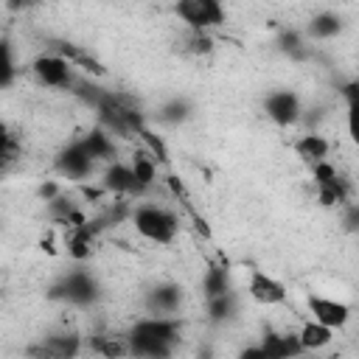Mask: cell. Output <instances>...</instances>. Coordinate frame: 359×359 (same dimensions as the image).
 <instances>
[{"label":"cell","instance_id":"obj_1","mask_svg":"<svg viewBox=\"0 0 359 359\" xmlns=\"http://www.w3.org/2000/svg\"><path fill=\"white\" fill-rule=\"evenodd\" d=\"M132 224H135V230L143 238H149L154 244H171L174 236H177V227H180L177 216L171 210L160 208V205H140V208H135L132 210Z\"/></svg>","mask_w":359,"mask_h":359},{"label":"cell","instance_id":"obj_2","mask_svg":"<svg viewBox=\"0 0 359 359\" xmlns=\"http://www.w3.org/2000/svg\"><path fill=\"white\" fill-rule=\"evenodd\" d=\"M174 11L191 31H205L224 22V8L219 0H177Z\"/></svg>","mask_w":359,"mask_h":359},{"label":"cell","instance_id":"obj_3","mask_svg":"<svg viewBox=\"0 0 359 359\" xmlns=\"http://www.w3.org/2000/svg\"><path fill=\"white\" fill-rule=\"evenodd\" d=\"M34 76L48 84V87H70L73 84V65L62 56V53H50V56H36L34 59Z\"/></svg>","mask_w":359,"mask_h":359},{"label":"cell","instance_id":"obj_4","mask_svg":"<svg viewBox=\"0 0 359 359\" xmlns=\"http://www.w3.org/2000/svg\"><path fill=\"white\" fill-rule=\"evenodd\" d=\"M129 337L151 339V342H163V345H171L174 348V342L180 337V323L174 317H157V314H151V317L135 323Z\"/></svg>","mask_w":359,"mask_h":359},{"label":"cell","instance_id":"obj_5","mask_svg":"<svg viewBox=\"0 0 359 359\" xmlns=\"http://www.w3.org/2000/svg\"><path fill=\"white\" fill-rule=\"evenodd\" d=\"M247 292H250V297H252L255 303H261V306H280V303L286 300V294H289L280 280L269 278V275L261 272V269H252V272H250V286H247Z\"/></svg>","mask_w":359,"mask_h":359},{"label":"cell","instance_id":"obj_6","mask_svg":"<svg viewBox=\"0 0 359 359\" xmlns=\"http://www.w3.org/2000/svg\"><path fill=\"white\" fill-rule=\"evenodd\" d=\"M93 157H90V151L81 146V140L79 143H73L70 149H65L62 154H59V160H56V168L65 174V177H70V180H84L90 171H93Z\"/></svg>","mask_w":359,"mask_h":359},{"label":"cell","instance_id":"obj_7","mask_svg":"<svg viewBox=\"0 0 359 359\" xmlns=\"http://www.w3.org/2000/svg\"><path fill=\"white\" fill-rule=\"evenodd\" d=\"M266 112L278 126H292L300 115V101L292 90H278L266 98Z\"/></svg>","mask_w":359,"mask_h":359},{"label":"cell","instance_id":"obj_8","mask_svg":"<svg viewBox=\"0 0 359 359\" xmlns=\"http://www.w3.org/2000/svg\"><path fill=\"white\" fill-rule=\"evenodd\" d=\"M309 309H311L314 320H320V323L328 325V328H345V323L351 320L348 306H345V303H337V300H328V297L311 294V297H309Z\"/></svg>","mask_w":359,"mask_h":359},{"label":"cell","instance_id":"obj_9","mask_svg":"<svg viewBox=\"0 0 359 359\" xmlns=\"http://www.w3.org/2000/svg\"><path fill=\"white\" fill-rule=\"evenodd\" d=\"M104 188L112 191V194H121V196H135V194H143L146 188L135 180V171L132 165H121V163H112L104 174Z\"/></svg>","mask_w":359,"mask_h":359},{"label":"cell","instance_id":"obj_10","mask_svg":"<svg viewBox=\"0 0 359 359\" xmlns=\"http://www.w3.org/2000/svg\"><path fill=\"white\" fill-rule=\"evenodd\" d=\"M146 306H149V311L157 314V317H171V314L180 309V289L171 286V283L154 286V289L149 292V297H146Z\"/></svg>","mask_w":359,"mask_h":359},{"label":"cell","instance_id":"obj_11","mask_svg":"<svg viewBox=\"0 0 359 359\" xmlns=\"http://www.w3.org/2000/svg\"><path fill=\"white\" fill-rule=\"evenodd\" d=\"M261 348H264V356H292V353L303 351V342H300V334H275V331H269L261 339Z\"/></svg>","mask_w":359,"mask_h":359},{"label":"cell","instance_id":"obj_12","mask_svg":"<svg viewBox=\"0 0 359 359\" xmlns=\"http://www.w3.org/2000/svg\"><path fill=\"white\" fill-rule=\"evenodd\" d=\"M328 149H331V143H328L323 135H314V132H309V135H303L300 140H294V151H297L303 160H309V163L325 160Z\"/></svg>","mask_w":359,"mask_h":359},{"label":"cell","instance_id":"obj_13","mask_svg":"<svg viewBox=\"0 0 359 359\" xmlns=\"http://www.w3.org/2000/svg\"><path fill=\"white\" fill-rule=\"evenodd\" d=\"M62 289H65V297L73 300V303H90L95 297V286H93L90 275H84V272L67 275V280H65Z\"/></svg>","mask_w":359,"mask_h":359},{"label":"cell","instance_id":"obj_14","mask_svg":"<svg viewBox=\"0 0 359 359\" xmlns=\"http://www.w3.org/2000/svg\"><path fill=\"white\" fill-rule=\"evenodd\" d=\"M334 339V328L323 325L320 320H311L300 328V342H303V351H320L325 348L328 342Z\"/></svg>","mask_w":359,"mask_h":359},{"label":"cell","instance_id":"obj_15","mask_svg":"<svg viewBox=\"0 0 359 359\" xmlns=\"http://www.w3.org/2000/svg\"><path fill=\"white\" fill-rule=\"evenodd\" d=\"M31 353H42V356H76L79 353V337H73V334L48 337L39 348H31Z\"/></svg>","mask_w":359,"mask_h":359},{"label":"cell","instance_id":"obj_16","mask_svg":"<svg viewBox=\"0 0 359 359\" xmlns=\"http://www.w3.org/2000/svg\"><path fill=\"white\" fill-rule=\"evenodd\" d=\"M339 28H342V22H339V17H337L334 11H320V14H314V17H311V22L306 25L309 36H314V39L337 36V34H339Z\"/></svg>","mask_w":359,"mask_h":359},{"label":"cell","instance_id":"obj_17","mask_svg":"<svg viewBox=\"0 0 359 359\" xmlns=\"http://www.w3.org/2000/svg\"><path fill=\"white\" fill-rule=\"evenodd\" d=\"M342 95L348 101V135L353 143H359V81H348Z\"/></svg>","mask_w":359,"mask_h":359},{"label":"cell","instance_id":"obj_18","mask_svg":"<svg viewBox=\"0 0 359 359\" xmlns=\"http://www.w3.org/2000/svg\"><path fill=\"white\" fill-rule=\"evenodd\" d=\"M81 146L90 151L93 160H109V157H115V151H112V140H109V135L101 132V129H93V132L81 140Z\"/></svg>","mask_w":359,"mask_h":359},{"label":"cell","instance_id":"obj_19","mask_svg":"<svg viewBox=\"0 0 359 359\" xmlns=\"http://www.w3.org/2000/svg\"><path fill=\"white\" fill-rule=\"evenodd\" d=\"M132 171H135V180H137L143 188H151L154 180H157V163H154L151 154H146V151H135V157H132Z\"/></svg>","mask_w":359,"mask_h":359},{"label":"cell","instance_id":"obj_20","mask_svg":"<svg viewBox=\"0 0 359 359\" xmlns=\"http://www.w3.org/2000/svg\"><path fill=\"white\" fill-rule=\"evenodd\" d=\"M137 135H140V140L146 143L149 154H151V157H157V160H160V163L165 165V163H168V149H165L163 137H160V135H154V132H151V129H149L146 123H143V126L137 129Z\"/></svg>","mask_w":359,"mask_h":359},{"label":"cell","instance_id":"obj_21","mask_svg":"<svg viewBox=\"0 0 359 359\" xmlns=\"http://www.w3.org/2000/svg\"><path fill=\"white\" fill-rule=\"evenodd\" d=\"M230 311H233V297H230V292L208 297V314H210V320H213V323L227 320V317H230Z\"/></svg>","mask_w":359,"mask_h":359},{"label":"cell","instance_id":"obj_22","mask_svg":"<svg viewBox=\"0 0 359 359\" xmlns=\"http://www.w3.org/2000/svg\"><path fill=\"white\" fill-rule=\"evenodd\" d=\"M227 292V272L224 266H210L208 275H205V294L213 297V294H224Z\"/></svg>","mask_w":359,"mask_h":359},{"label":"cell","instance_id":"obj_23","mask_svg":"<svg viewBox=\"0 0 359 359\" xmlns=\"http://www.w3.org/2000/svg\"><path fill=\"white\" fill-rule=\"evenodd\" d=\"M98 351L104 356H123V353H132V345L121 342L118 337H101L98 339Z\"/></svg>","mask_w":359,"mask_h":359},{"label":"cell","instance_id":"obj_24","mask_svg":"<svg viewBox=\"0 0 359 359\" xmlns=\"http://www.w3.org/2000/svg\"><path fill=\"white\" fill-rule=\"evenodd\" d=\"M188 50L191 53H210L213 50V39L208 34H202V31H194L191 34V42H188Z\"/></svg>","mask_w":359,"mask_h":359},{"label":"cell","instance_id":"obj_25","mask_svg":"<svg viewBox=\"0 0 359 359\" xmlns=\"http://www.w3.org/2000/svg\"><path fill=\"white\" fill-rule=\"evenodd\" d=\"M20 154H22V149L17 146L14 135H6V137H3V163L8 165V163H14V160H17Z\"/></svg>","mask_w":359,"mask_h":359},{"label":"cell","instance_id":"obj_26","mask_svg":"<svg viewBox=\"0 0 359 359\" xmlns=\"http://www.w3.org/2000/svg\"><path fill=\"white\" fill-rule=\"evenodd\" d=\"M163 121H180V118H185V104H171V107H165L163 109V115H160Z\"/></svg>","mask_w":359,"mask_h":359},{"label":"cell","instance_id":"obj_27","mask_svg":"<svg viewBox=\"0 0 359 359\" xmlns=\"http://www.w3.org/2000/svg\"><path fill=\"white\" fill-rule=\"evenodd\" d=\"M59 194H62V188H59L56 182H42V185H39V196H42L45 202H50V199L59 196Z\"/></svg>","mask_w":359,"mask_h":359},{"label":"cell","instance_id":"obj_28","mask_svg":"<svg viewBox=\"0 0 359 359\" xmlns=\"http://www.w3.org/2000/svg\"><path fill=\"white\" fill-rule=\"evenodd\" d=\"M39 0H8V6L11 8H31V6H36Z\"/></svg>","mask_w":359,"mask_h":359}]
</instances>
